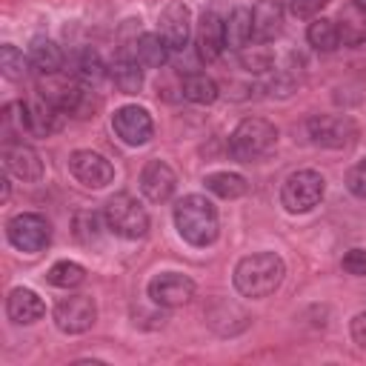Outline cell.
I'll return each mask as SVG.
<instances>
[{
	"label": "cell",
	"mask_w": 366,
	"mask_h": 366,
	"mask_svg": "<svg viewBox=\"0 0 366 366\" xmlns=\"http://www.w3.org/2000/svg\"><path fill=\"white\" fill-rule=\"evenodd\" d=\"M286 277V263L274 252H254L237 260L234 289L243 297H269Z\"/></svg>",
	"instance_id": "cell-1"
},
{
	"label": "cell",
	"mask_w": 366,
	"mask_h": 366,
	"mask_svg": "<svg viewBox=\"0 0 366 366\" xmlns=\"http://www.w3.org/2000/svg\"><path fill=\"white\" fill-rule=\"evenodd\" d=\"M174 226H177V234L189 243V246H209L217 240V232H220V217H217V209L209 197L203 194H186L177 200L174 206Z\"/></svg>",
	"instance_id": "cell-2"
},
{
	"label": "cell",
	"mask_w": 366,
	"mask_h": 366,
	"mask_svg": "<svg viewBox=\"0 0 366 366\" xmlns=\"http://www.w3.org/2000/svg\"><path fill=\"white\" fill-rule=\"evenodd\" d=\"M277 143V129L274 123L263 120V117H246L234 126L232 137H229V154L240 163H254L260 157H266Z\"/></svg>",
	"instance_id": "cell-3"
},
{
	"label": "cell",
	"mask_w": 366,
	"mask_h": 366,
	"mask_svg": "<svg viewBox=\"0 0 366 366\" xmlns=\"http://www.w3.org/2000/svg\"><path fill=\"white\" fill-rule=\"evenodd\" d=\"M103 220H106V229L114 232L123 240H137V237H143L149 232V212L140 206L137 197H132L126 192H120V194L106 200Z\"/></svg>",
	"instance_id": "cell-4"
},
{
	"label": "cell",
	"mask_w": 366,
	"mask_h": 366,
	"mask_svg": "<svg viewBox=\"0 0 366 366\" xmlns=\"http://www.w3.org/2000/svg\"><path fill=\"white\" fill-rule=\"evenodd\" d=\"M326 194V180L320 172L315 169H300V172H292L283 186H280V203L286 212L292 214H303V212H312Z\"/></svg>",
	"instance_id": "cell-5"
},
{
	"label": "cell",
	"mask_w": 366,
	"mask_h": 366,
	"mask_svg": "<svg viewBox=\"0 0 366 366\" xmlns=\"http://www.w3.org/2000/svg\"><path fill=\"white\" fill-rule=\"evenodd\" d=\"M9 243L23 254H37L51 240V223L37 212H20L6 223Z\"/></svg>",
	"instance_id": "cell-6"
},
{
	"label": "cell",
	"mask_w": 366,
	"mask_h": 366,
	"mask_svg": "<svg viewBox=\"0 0 366 366\" xmlns=\"http://www.w3.org/2000/svg\"><path fill=\"white\" fill-rule=\"evenodd\" d=\"M54 326L63 332V335H83L94 326L97 320V306L89 295H66L54 303Z\"/></svg>",
	"instance_id": "cell-7"
},
{
	"label": "cell",
	"mask_w": 366,
	"mask_h": 366,
	"mask_svg": "<svg viewBox=\"0 0 366 366\" xmlns=\"http://www.w3.org/2000/svg\"><path fill=\"white\" fill-rule=\"evenodd\" d=\"M306 129L312 143L323 149H346L357 137V123L346 114H315L306 123Z\"/></svg>",
	"instance_id": "cell-8"
},
{
	"label": "cell",
	"mask_w": 366,
	"mask_h": 366,
	"mask_svg": "<svg viewBox=\"0 0 366 366\" xmlns=\"http://www.w3.org/2000/svg\"><path fill=\"white\" fill-rule=\"evenodd\" d=\"M194 280L189 274H180V272H160L149 280V297L154 306H163V309H174V306H186L192 297H194Z\"/></svg>",
	"instance_id": "cell-9"
},
{
	"label": "cell",
	"mask_w": 366,
	"mask_h": 366,
	"mask_svg": "<svg viewBox=\"0 0 366 366\" xmlns=\"http://www.w3.org/2000/svg\"><path fill=\"white\" fill-rule=\"evenodd\" d=\"M112 129L114 134L126 143V146H143L152 140L154 134V123H152V114L143 109V106H120L114 114H112Z\"/></svg>",
	"instance_id": "cell-10"
},
{
	"label": "cell",
	"mask_w": 366,
	"mask_h": 366,
	"mask_svg": "<svg viewBox=\"0 0 366 366\" xmlns=\"http://www.w3.org/2000/svg\"><path fill=\"white\" fill-rule=\"evenodd\" d=\"M69 172L89 189H103L114 180V169L112 163L100 154V152H92V149H77L69 154Z\"/></svg>",
	"instance_id": "cell-11"
},
{
	"label": "cell",
	"mask_w": 366,
	"mask_h": 366,
	"mask_svg": "<svg viewBox=\"0 0 366 366\" xmlns=\"http://www.w3.org/2000/svg\"><path fill=\"white\" fill-rule=\"evenodd\" d=\"M20 117H23V132L46 137V134L57 132L69 114L60 112L46 97H37V100H20Z\"/></svg>",
	"instance_id": "cell-12"
},
{
	"label": "cell",
	"mask_w": 366,
	"mask_h": 366,
	"mask_svg": "<svg viewBox=\"0 0 366 366\" xmlns=\"http://www.w3.org/2000/svg\"><path fill=\"white\" fill-rule=\"evenodd\" d=\"M3 166L9 174L26 180V183H34L43 177V160L40 154L23 143V140H6L3 143Z\"/></svg>",
	"instance_id": "cell-13"
},
{
	"label": "cell",
	"mask_w": 366,
	"mask_h": 366,
	"mask_svg": "<svg viewBox=\"0 0 366 366\" xmlns=\"http://www.w3.org/2000/svg\"><path fill=\"white\" fill-rule=\"evenodd\" d=\"M177 189V174L166 160H149L140 172V192L152 203H166Z\"/></svg>",
	"instance_id": "cell-14"
},
{
	"label": "cell",
	"mask_w": 366,
	"mask_h": 366,
	"mask_svg": "<svg viewBox=\"0 0 366 366\" xmlns=\"http://www.w3.org/2000/svg\"><path fill=\"white\" fill-rule=\"evenodd\" d=\"M157 34L166 40V46L172 51L183 49L189 43V34H192V11H189V6L186 3H169L160 11Z\"/></svg>",
	"instance_id": "cell-15"
},
{
	"label": "cell",
	"mask_w": 366,
	"mask_h": 366,
	"mask_svg": "<svg viewBox=\"0 0 366 366\" xmlns=\"http://www.w3.org/2000/svg\"><path fill=\"white\" fill-rule=\"evenodd\" d=\"M6 315L17 326H31V323H37L46 315V306H43V300H40L37 292H31L26 286H17L6 297Z\"/></svg>",
	"instance_id": "cell-16"
},
{
	"label": "cell",
	"mask_w": 366,
	"mask_h": 366,
	"mask_svg": "<svg viewBox=\"0 0 366 366\" xmlns=\"http://www.w3.org/2000/svg\"><path fill=\"white\" fill-rule=\"evenodd\" d=\"M194 46H197V57L203 63H212L220 57V51L226 49V37H223V20L214 11H206L197 23V34H194Z\"/></svg>",
	"instance_id": "cell-17"
},
{
	"label": "cell",
	"mask_w": 366,
	"mask_h": 366,
	"mask_svg": "<svg viewBox=\"0 0 366 366\" xmlns=\"http://www.w3.org/2000/svg\"><path fill=\"white\" fill-rule=\"evenodd\" d=\"M283 29V6L280 0H257L252 9V40L269 43Z\"/></svg>",
	"instance_id": "cell-18"
},
{
	"label": "cell",
	"mask_w": 366,
	"mask_h": 366,
	"mask_svg": "<svg viewBox=\"0 0 366 366\" xmlns=\"http://www.w3.org/2000/svg\"><path fill=\"white\" fill-rule=\"evenodd\" d=\"M169 46H166V40L157 34V31H146V34H140V37H134V43H132V51H126L123 57H134L140 66H146V69H160V66H166V60H169Z\"/></svg>",
	"instance_id": "cell-19"
},
{
	"label": "cell",
	"mask_w": 366,
	"mask_h": 366,
	"mask_svg": "<svg viewBox=\"0 0 366 366\" xmlns=\"http://www.w3.org/2000/svg\"><path fill=\"white\" fill-rule=\"evenodd\" d=\"M66 71L80 83H97L106 74V66L94 49H74L66 57Z\"/></svg>",
	"instance_id": "cell-20"
},
{
	"label": "cell",
	"mask_w": 366,
	"mask_h": 366,
	"mask_svg": "<svg viewBox=\"0 0 366 366\" xmlns=\"http://www.w3.org/2000/svg\"><path fill=\"white\" fill-rule=\"evenodd\" d=\"M29 60L40 74H60V69L66 66V54L63 49L49 40V37H34L29 46Z\"/></svg>",
	"instance_id": "cell-21"
},
{
	"label": "cell",
	"mask_w": 366,
	"mask_h": 366,
	"mask_svg": "<svg viewBox=\"0 0 366 366\" xmlns=\"http://www.w3.org/2000/svg\"><path fill=\"white\" fill-rule=\"evenodd\" d=\"M223 37H226V49L243 51L252 40V11L237 6L226 20H223Z\"/></svg>",
	"instance_id": "cell-22"
},
{
	"label": "cell",
	"mask_w": 366,
	"mask_h": 366,
	"mask_svg": "<svg viewBox=\"0 0 366 366\" xmlns=\"http://www.w3.org/2000/svg\"><path fill=\"white\" fill-rule=\"evenodd\" d=\"M112 83L117 86V92H123V94H137L140 92V86H143V66L134 60V57H117L114 63H112Z\"/></svg>",
	"instance_id": "cell-23"
},
{
	"label": "cell",
	"mask_w": 366,
	"mask_h": 366,
	"mask_svg": "<svg viewBox=\"0 0 366 366\" xmlns=\"http://www.w3.org/2000/svg\"><path fill=\"white\" fill-rule=\"evenodd\" d=\"M203 183H206V189L212 194H217L223 200H237V197H243L249 192L246 177L237 174V172H212V174H206Z\"/></svg>",
	"instance_id": "cell-24"
},
{
	"label": "cell",
	"mask_w": 366,
	"mask_h": 366,
	"mask_svg": "<svg viewBox=\"0 0 366 366\" xmlns=\"http://www.w3.org/2000/svg\"><path fill=\"white\" fill-rule=\"evenodd\" d=\"M180 92H183V97H186L189 103H197V106H209V103H214L217 94H220V92H217V83H214L209 74H203V71L186 74Z\"/></svg>",
	"instance_id": "cell-25"
},
{
	"label": "cell",
	"mask_w": 366,
	"mask_h": 366,
	"mask_svg": "<svg viewBox=\"0 0 366 366\" xmlns=\"http://www.w3.org/2000/svg\"><path fill=\"white\" fill-rule=\"evenodd\" d=\"M306 37H309V43H312L317 51H335L337 43H340V29H337V23L329 20V17H315V20L309 23V29H306Z\"/></svg>",
	"instance_id": "cell-26"
},
{
	"label": "cell",
	"mask_w": 366,
	"mask_h": 366,
	"mask_svg": "<svg viewBox=\"0 0 366 366\" xmlns=\"http://www.w3.org/2000/svg\"><path fill=\"white\" fill-rule=\"evenodd\" d=\"M46 280L51 286H57V289H74V286H80L86 280V269L80 263H74V260H57L49 269Z\"/></svg>",
	"instance_id": "cell-27"
},
{
	"label": "cell",
	"mask_w": 366,
	"mask_h": 366,
	"mask_svg": "<svg viewBox=\"0 0 366 366\" xmlns=\"http://www.w3.org/2000/svg\"><path fill=\"white\" fill-rule=\"evenodd\" d=\"M29 66H31L29 54H23L17 46L6 43L0 49V69H3V77L6 80H23L29 74Z\"/></svg>",
	"instance_id": "cell-28"
},
{
	"label": "cell",
	"mask_w": 366,
	"mask_h": 366,
	"mask_svg": "<svg viewBox=\"0 0 366 366\" xmlns=\"http://www.w3.org/2000/svg\"><path fill=\"white\" fill-rule=\"evenodd\" d=\"M240 60H243V66H246L249 71H269V69H272V51L263 49V46L246 49V51L240 54Z\"/></svg>",
	"instance_id": "cell-29"
},
{
	"label": "cell",
	"mask_w": 366,
	"mask_h": 366,
	"mask_svg": "<svg viewBox=\"0 0 366 366\" xmlns=\"http://www.w3.org/2000/svg\"><path fill=\"white\" fill-rule=\"evenodd\" d=\"M346 189L355 194V197H360V200H366V157L363 160H357L349 172H346Z\"/></svg>",
	"instance_id": "cell-30"
},
{
	"label": "cell",
	"mask_w": 366,
	"mask_h": 366,
	"mask_svg": "<svg viewBox=\"0 0 366 366\" xmlns=\"http://www.w3.org/2000/svg\"><path fill=\"white\" fill-rule=\"evenodd\" d=\"M74 226H77V237H80L83 243H92V240H97L100 217H97V214H92V212H83V214H77V217H74Z\"/></svg>",
	"instance_id": "cell-31"
},
{
	"label": "cell",
	"mask_w": 366,
	"mask_h": 366,
	"mask_svg": "<svg viewBox=\"0 0 366 366\" xmlns=\"http://www.w3.org/2000/svg\"><path fill=\"white\" fill-rule=\"evenodd\" d=\"M343 272H349L355 277H363L366 274V249H349L343 254Z\"/></svg>",
	"instance_id": "cell-32"
},
{
	"label": "cell",
	"mask_w": 366,
	"mask_h": 366,
	"mask_svg": "<svg viewBox=\"0 0 366 366\" xmlns=\"http://www.w3.org/2000/svg\"><path fill=\"white\" fill-rule=\"evenodd\" d=\"M326 3H329V0H292V3H289V9H292V14H295V17L306 20V17H317V14H320V9H323Z\"/></svg>",
	"instance_id": "cell-33"
},
{
	"label": "cell",
	"mask_w": 366,
	"mask_h": 366,
	"mask_svg": "<svg viewBox=\"0 0 366 366\" xmlns=\"http://www.w3.org/2000/svg\"><path fill=\"white\" fill-rule=\"evenodd\" d=\"M349 332H352V340H355L360 349H366V312H357V315L352 317Z\"/></svg>",
	"instance_id": "cell-34"
},
{
	"label": "cell",
	"mask_w": 366,
	"mask_h": 366,
	"mask_svg": "<svg viewBox=\"0 0 366 366\" xmlns=\"http://www.w3.org/2000/svg\"><path fill=\"white\" fill-rule=\"evenodd\" d=\"M357 6H363V9H366V0H357Z\"/></svg>",
	"instance_id": "cell-35"
}]
</instances>
